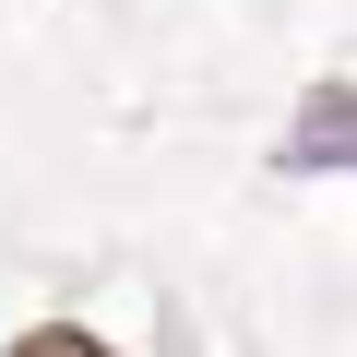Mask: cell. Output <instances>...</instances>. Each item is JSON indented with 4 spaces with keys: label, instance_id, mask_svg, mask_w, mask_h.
Masks as SVG:
<instances>
[{
    "label": "cell",
    "instance_id": "6da1fadb",
    "mask_svg": "<svg viewBox=\"0 0 357 357\" xmlns=\"http://www.w3.org/2000/svg\"><path fill=\"white\" fill-rule=\"evenodd\" d=\"M345 155V84H310V131H298V167H333Z\"/></svg>",
    "mask_w": 357,
    "mask_h": 357
},
{
    "label": "cell",
    "instance_id": "7a4b0ae2",
    "mask_svg": "<svg viewBox=\"0 0 357 357\" xmlns=\"http://www.w3.org/2000/svg\"><path fill=\"white\" fill-rule=\"evenodd\" d=\"M0 357H119V345H96V333H72V321H36L24 345H0Z\"/></svg>",
    "mask_w": 357,
    "mask_h": 357
}]
</instances>
